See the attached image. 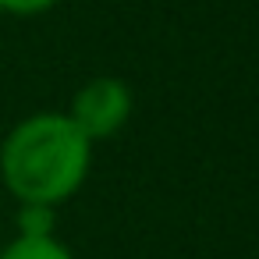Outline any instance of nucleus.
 Returning a JSON list of instances; mask_svg holds the SVG:
<instances>
[{
  "mask_svg": "<svg viewBox=\"0 0 259 259\" xmlns=\"http://www.w3.org/2000/svg\"><path fill=\"white\" fill-rule=\"evenodd\" d=\"M93 149L64 110H36L0 135V185L18 206L57 209L89 181Z\"/></svg>",
  "mask_w": 259,
  "mask_h": 259,
  "instance_id": "f257e3e1",
  "label": "nucleus"
},
{
  "mask_svg": "<svg viewBox=\"0 0 259 259\" xmlns=\"http://www.w3.org/2000/svg\"><path fill=\"white\" fill-rule=\"evenodd\" d=\"M132 110H135V96H132L128 82L117 75H96L85 85H78V93L71 96V107L64 114L96 146V142L114 139L132 121Z\"/></svg>",
  "mask_w": 259,
  "mask_h": 259,
  "instance_id": "f03ea898",
  "label": "nucleus"
},
{
  "mask_svg": "<svg viewBox=\"0 0 259 259\" xmlns=\"http://www.w3.org/2000/svg\"><path fill=\"white\" fill-rule=\"evenodd\" d=\"M0 259H75V252L54 234V238H11L0 245Z\"/></svg>",
  "mask_w": 259,
  "mask_h": 259,
  "instance_id": "7ed1b4c3",
  "label": "nucleus"
},
{
  "mask_svg": "<svg viewBox=\"0 0 259 259\" xmlns=\"http://www.w3.org/2000/svg\"><path fill=\"white\" fill-rule=\"evenodd\" d=\"M15 234L18 238H54L57 234V209L22 202L18 213H15Z\"/></svg>",
  "mask_w": 259,
  "mask_h": 259,
  "instance_id": "20e7f679",
  "label": "nucleus"
},
{
  "mask_svg": "<svg viewBox=\"0 0 259 259\" xmlns=\"http://www.w3.org/2000/svg\"><path fill=\"white\" fill-rule=\"evenodd\" d=\"M61 0H0V15L8 18H39L47 11H54Z\"/></svg>",
  "mask_w": 259,
  "mask_h": 259,
  "instance_id": "39448f33",
  "label": "nucleus"
},
{
  "mask_svg": "<svg viewBox=\"0 0 259 259\" xmlns=\"http://www.w3.org/2000/svg\"><path fill=\"white\" fill-rule=\"evenodd\" d=\"M0 245H4V227H0Z\"/></svg>",
  "mask_w": 259,
  "mask_h": 259,
  "instance_id": "423d86ee",
  "label": "nucleus"
}]
</instances>
